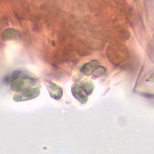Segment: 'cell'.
<instances>
[{
    "instance_id": "6da1fadb",
    "label": "cell",
    "mask_w": 154,
    "mask_h": 154,
    "mask_svg": "<svg viewBox=\"0 0 154 154\" xmlns=\"http://www.w3.org/2000/svg\"><path fill=\"white\" fill-rule=\"evenodd\" d=\"M39 82V80L34 77L24 76L12 82L11 88L14 91H23L36 86Z\"/></svg>"
},
{
    "instance_id": "7a4b0ae2",
    "label": "cell",
    "mask_w": 154,
    "mask_h": 154,
    "mask_svg": "<svg viewBox=\"0 0 154 154\" xmlns=\"http://www.w3.org/2000/svg\"><path fill=\"white\" fill-rule=\"evenodd\" d=\"M40 94V89L39 87H34L30 89H25V90L20 93L14 94L13 100L15 102H23L36 98Z\"/></svg>"
},
{
    "instance_id": "3957f363",
    "label": "cell",
    "mask_w": 154,
    "mask_h": 154,
    "mask_svg": "<svg viewBox=\"0 0 154 154\" xmlns=\"http://www.w3.org/2000/svg\"><path fill=\"white\" fill-rule=\"evenodd\" d=\"M71 92L73 96L77 100H79L81 104H85L86 103L88 100V97L83 91L80 85L78 84H73L71 87Z\"/></svg>"
},
{
    "instance_id": "277c9868",
    "label": "cell",
    "mask_w": 154,
    "mask_h": 154,
    "mask_svg": "<svg viewBox=\"0 0 154 154\" xmlns=\"http://www.w3.org/2000/svg\"><path fill=\"white\" fill-rule=\"evenodd\" d=\"M48 90L50 96L54 100H60L63 96V89L57 83L49 82L48 85Z\"/></svg>"
},
{
    "instance_id": "5b68a950",
    "label": "cell",
    "mask_w": 154,
    "mask_h": 154,
    "mask_svg": "<svg viewBox=\"0 0 154 154\" xmlns=\"http://www.w3.org/2000/svg\"><path fill=\"white\" fill-rule=\"evenodd\" d=\"M99 66V63L97 60H94L90 62L85 63L81 69V72L86 76H89L92 74L94 69Z\"/></svg>"
},
{
    "instance_id": "8992f818",
    "label": "cell",
    "mask_w": 154,
    "mask_h": 154,
    "mask_svg": "<svg viewBox=\"0 0 154 154\" xmlns=\"http://www.w3.org/2000/svg\"><path fill=\"white\" fill-rule=\"evenodd\" d=\"M2 38L3 41L16 40L18 38V33L13 29H8L3 31Z\"/></svg>"
},
{
    "instance_id": "52a82bcc",
    "label": "cell",
    "mask_w": 154,
    "mask_h": 154,
    "mask_svg": "<svg viewBox=\"0 0 154 154\" xmlns=\"http://www.w3.org/2000/svg\"><path fill=\"white\" fill-rule=\"evenodd\" d=\"M81 88L87 96L91 95L94 90V85L91 82H86L80 85Z\"/></svg>"
},
{
    "instance_id": "ba28073f",
    "label": "cell",
    "mask_w": 154,
    "mask_h": 154,
    "mask_svg": "<svg viewBox=\"0 0 154 154\" xmlns=\"http://www.w3.org/2000/svg\"><path fill=\"white\" fill-rule=\"evenodd\" d=\"M25 75H26V74H25V73L23 70H16L12 73L9 79V81L12 83L20 78L24 77Z\"/></svg>"
},
{
    "instance_id": "9c48e42d",
    "label": "cell",
    "mask_w": 154,
    "mask_h": 154,
    "mask_svg": "<svg viewBox=\"0 0 154 154\" xmlns=\"http://www.w3.org/2000/svg\"><path fill=\"white\" fill-rule=\"evenodd\" d=\"M106 70L104 67L98 66L94 69L92 74L95 77H100V76L104 75L106 74Z\"/></svg>"
}]
</instances>
